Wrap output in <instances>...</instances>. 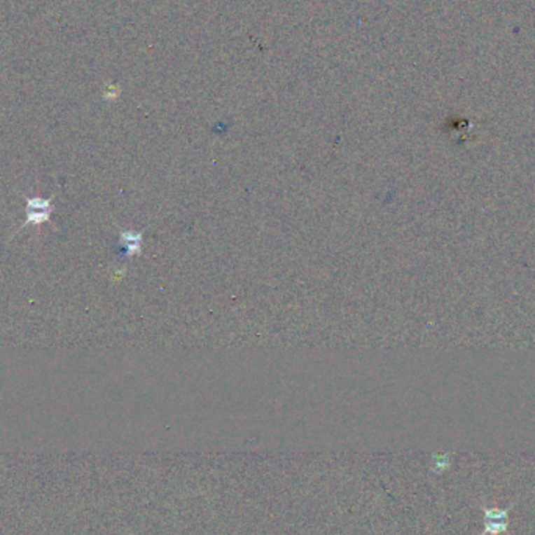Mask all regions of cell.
<instances>
[{"instance_id": "obj_1", "label": "cell", "mask_w": 535, "mask_h": 535, "mask_svg": "<svg viewBox=\"0 0 535 535\" xmlns=\"http://www.w3.org/2000/svg\"><path fill=\"white\" fill-rule=\"evenodd\" d=\"M52 199L53 197L41 196L25 197V219L19 225V230H22L27 225H41L44 223H49L53 211Z\"/></svg>"}, {"instance_id": "obj_2", "label": "cell", "mask_w": 535, "mask_h": 535, "mask_svg": "<svg viewBox=\"0 0 535 535\" xmlns=\"http://www.w3.org/2000/svg\"><path fill=\"white\" fill-rule=\"evenodd\" d=\"M484 512H485V531L482 535H499L507 531V518H509L507 510L487 509V507H484Z\"/></svg>"}, {"instance_id": "obj_3", "label": "cell", "mask_w": 535, "mask_h": 535, "mask_svg": "<svg viewBox=\"0 0 535 535\" xmlns=\"http://www.w3.org/2000/svg\"><path fill=\"white\" fill-rule=\"evenodd\" d=\"M123 243L129 247V252H133L138 247V238L132 233H123Z\"/></svg>"}]
</instances>
